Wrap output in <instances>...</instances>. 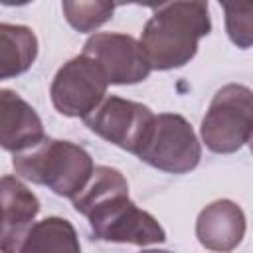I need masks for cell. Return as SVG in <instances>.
I'll use <instances>...</instances> for the list:
<instances>
[{
    "mask_svg": "<svg viewBox=\"0 0 253 253\" xmlns=\"http://www.w3.org/2000/svg\"><path fill=\"white\" fill-rule=\"evenodd\" d=\"M210 30L211 20L206 2H168L152 10L142 28L140 43L152 69L168 71L186 65Z\"/></svg>",
    "mask_w": 253,
    "mask_h": 253,
    "instance_id": "6da1fadb",
    "label": "cell"
},
{
    "mask_svg": "<svg viewBox=\"0 0 253 253\" xmlns=\"http://www.w3.org/2000/svg\"><path fill=\"white\" fill-rule=\"evenodd\" d=\"M12 166L18 176L47 186L53 194L71 200L87 186L95 172L93 158L83 146L51 136H43L38 144L16 152Z\"/></svg>",
    "mask_w": 253,
    "mask_h": 253,
    "instance_id": "7a4b0ae2",
    "label": "cell"
},
{
    "mask_svg": "<svg viewBox=\"0 0 253 253\" xmlns=\"http://www.w3.org/2000/svg\"><path fill=\"white\" fill-rule=\"evenodd\" d=\"M204 144L215 154L237 152L253 134V89L227 83L215 91L200 126Z\"/></svg>",
    "mask_w": 253,
    "mask_h": 253,
    "instance_id": "3957f363",
    "label": "cell"
},
{
    "mask_svg": "<svg viewBox=\"0 0 253 253\" xmlns=\"http://www.w3.org/2000/svg\"><path fill=\"white\" fill-rule=\"evenodd\" d=\"M136 156L152 168L168 174H186L200 164L202 146L192 125L176 113L154 117Z\"/></svg>",
    "mask_w": 253,
    "mask_h": 253,
    "instance_id": "277c9868",
    "label": "cell"
},
{
    "mask_svg": "<svg viewBox=\"0 0 253 253\" xmlns=\"http://www.w3.org/2000/svg\"><path fill=\"white\" fill-rule=\"evenodd\" d=\"M89 227L95 239L109 243H130V245H152L166 239V231L148 211L140 210L128 200V194H117L89 213Z\"/></svg>",
    "mask_w": 253,
    "mask_h": 253,
    "instance_id": "5b68a950",
    "label": "cell"
},
{
    "mask_svg": "<svg viewBox=\"0 0 253 253\" xmlns=\"http://www.w3.org/2000/svg\"><path fill=\"white\" fill-rule=\"evenodd\" d=\"M107 77L101 67L85 53L65 61L51 81V103L63 117L85 119L103 101L107 93Z\"/></svg>",
    "mask_w": 253,
    "mask_h": 253,
    "instance_id": "8992f818",
    "label": "cell"
},
{
    "mask_svg": "<svg viewBox=\"0 0 253 253\" xmlns=\"http://www.w3.org/2000/svg\"><path fill=\"white\" fill-rule=\"evenodd\" d=\"M83 53L101 67L111 85L140 83L152 71V65L142 43L126 34H93L85 42Z\"/></svg>",
    "mask_w": 253,
    "mask_h": 253,
    "instance_id": "52a82bcc",
    "label": "cell"
},
{
    "mask_svg": "<svg viewBox=\"0 0 253 253\" xmlns=\"http://www.w3.org/2000/svg\"><path fill=\"white\" fill-rule=\"evenodd\" d=\"M154 117L156 115L142 103L109 95L83 121L107 142L136 154L148 128L154 123Z\"/></svg>",
    "mask_w": 253,
    "mask_h": 253,
    "instance_id": "ba28073f",
    "label": "cell"
},
{
    "mask_svg": "<svg viewBox=\"0 0 253 253\" xmlns=\"http://www.w3.org/2000/svg\"><path fill=\"white\" fill-rule=\"evenodd\" d=\"M2 253H20L40 211V200L16 176H2Z\"/></svg>",
    "mask_w": 253,
    "mask_h": 253,
    "instance_id": "9c48e42d",
    "label": "cell"
},
{
    "mask_svg": "<svg viewBox=\"0 0 253 253\" xmlns=\"http://www.w3.org/2000/svg\"><path fill=\"white\" fill-rule=\"evenodd\" d=\"M245 213L231 200H215L196 219V237L202 247L215 253L233 251L245 235Z\"/></svg>",
    "mask_w": 253,
    "mask_h": 253,
    "instance_id": "30bf717a",
    "label": "cell"
},
{
    "mask_svg": "<svg viewBox=\"0 0 253 253\" xmlns=\"http://www.w3.org/2000/svg\"><path fill=\"white\" fill-rule=\"evenodd\" d=\"M43 125L32 105L10 89L0 91V142L8 152H22L43 138Z\"/></svg>",
    "mask_w": 253,
    "mask_h": 253,
    "instance_id": "8fae6325",
    "label": "cell"
},
{
    "mask_svg": "<svg viewBox=\"0 0 253 253\" xmlns=\"http://www.w3.org/2000/svg\"><path fill=\"white\" fill-rule=\"evenodd\" d=\"M38 57V38L26 26L0 24V77L26 73Z\"/></svg>",
    "mask_w": 253,
    "mask_h": 253,
    "instance_id": "7c38bea8",
    "label": "cell"
},
{
    "mask_svg": "<svg viewBox=\"0 0 253 253\" xmlns=\"http://www.w3.org/2000/svg\"><path fill=\"white\" fill-rule=\"evenodd\" d=\"M20 253H81V245L71 221L51 215L34 223Z\"/></svg>",
    "mask_w": 253,
    "mask_h": 253,
    "instance_id": "4fadbf2b",
    "label": "cell"
},
{
    "mask_svg": "<svg viewBox=\"0 0 253 253\" xmlns=\"http://www.w3.org/2000/svg\"><path fill=\"white\" fill-rule=\"evenodd\" d=\"M117 194H128L126 178L117 168L97 166L93 176H91V180L87 182V186L71 202H73L75 211L87 217V213L95 206H99L101 202H105V200H109V198H113Z\"/></svg>",
    "mask_w": 253,
    "mask_h": 253,
    "instance_id": "5bb4252c",
    "label": "cell"
},
{
    "mask_svg": "<svg viewBox=\"0 0 253 253\" xmlns=\"http://www.w3.org/2000/svg\"><path fill=\"white\" fill-rule=\"evenodd\" d=\"M61 10L65 14V20L69 26H73L77 32H93L105 22L113 18L115 4L111 2H63Z\"/></svg>",
    "mask_w": 253,
    "mask_h": 253,
    "instance_id": "9a60e30c",
    "label": "cell"
},
{
    "mask_svg": "<svg viewBox=\"0 0 253 253\" xmlns=\"http://www.w3.org/2000/svg\"><path fill=\"white\" fill-rule=\"evenodd\" d=\"M225 14V32L229 40L247 49L253 45V2H221Z\"/></svg>",
    "mask_w": 253,
    "mask_h": 253,
    "instance_id": "2e32d148",
    "label": "cell"
},
{
    "mask_svg": "<svg viewBox=\"0 0 253 253\" xmlns=\"http://www.w3.org/2000/svg\"><path fill=\"white\" fill-rule=\"evenodd\" d=\"M140 253H172V251H162V249H148V251H140Z\"/></svg>",
    "mask_w": 253,
    "mask_h": 253,
    "instance_id": "e0dca14e",
    "label": "cell"
},
{
    "mask_svg": "<svg viewBox=\"0 0 253 253\" xmlns=\"http://www.w3.org/2000/svg\"><path fill=\"white\" fill-rule=\"evenodd\" d=\"M247 144H249V148H251V152H253V134H251V138H249V142H247Z\"/></svg>",
    "mask_w": 253,
    "mask_h": 253,
    "instance_id": "ac0fdd59",
    "label": "cell"
}]
</instances>
